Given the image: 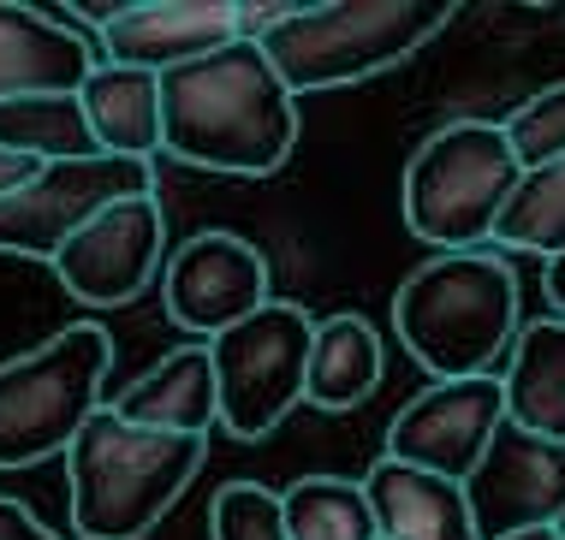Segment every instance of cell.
Here are the masks:
<instances>
[{
  "label": "cell",
  "mask_w": 565,
  "mask_h": 540,
  "mask_svg": "<svg viewBox=\"0 0 565 540\" xmlns=\"http://www.w3.org/2000/svg\"><path fill=\"white\" fill-rule=\"evenodd\" d=\"M298 143V101L256 42L161 72V149L226 179H268Z\"/></svg>",
  "instance_id": "6da1fadb"
},
{
  "label": "cell",
  "mask_w": 565,
  "mask_h": 540,
  "mask_svg": "<svg viewBox=\"0 0 565 540\" xmlns=\"http://www.w3.org/2000/svg\"><path fill=\"white\" fill-rule=\"evenodd\" d=\"M209 457V440L137 428L102 404L66 445V499L72 529L84 540H143L185 499Z\"/></svg>",
  "instance_id": "7a4b0ae2"
},
{
  "label": "cell",
  "mask_w": 565,
  "mask_h": 540,
  "mask_svg": "<svg viewBox=\"0 0 565 540\" xmlns=\"http://www.w3.org/2000/svg\"><path fill=\"white\" fill-rule=\"evenodd\" d=\"M518 327V273L488 250L435 256L393 291V333L435 380L494 375Z\"/></svg>",
  "instance_id": "3957f363"
},
{
  "label": "cell",
  "mask_w": 565,
  "mask_h": 540,
  "mask_svg": "<svg viewBox=\"0 0 565 540\" xmlns=\"http://www.w3.org/2000/svg\"><path fill=\"white\" fill-rule=\"evenodd\" d=\"M452 24V7L429 0H351V7H292L256 48L286 96H316L399 66Z\"/></svg>",
  "instance_id": "277c9868"
},
{
  "label": "cell",
  "mask_w": 565,
  "mask_h": 540,
  "mask_svg": "<svg viewBox=\"0 0 565 540\" xmlns=\"http://www.w3.org/2000/svg\"><path fill=\"white\" fill-rule=\"evenodd\" d=\"M108 368L114 338L96 321H72L36 350L0 363V469L66 457L78 428L108 404Z\"/></svg>",
  "instance_id": "5b68a950"
},
{
  "label": "cell",
  "mask_w": 565,
  "mask_h": 540,
  "mask_svg": "<svg viewBox=\"0 0 565 540\" xmlns=\"http://www.w3.org/2000/svg\"><path fill=\"white\" fill-rule=\"evenodd\" d=\"M512 184H518V161L500 126L452 119L435 137H423L417 154L405 161L399 208H405V226L423 244L452 256V250H477L482 238H494V220L507 208Z\"/></svg>",
  "instance_id": "8992f818"
},
{
  "label": "cell",
  "mask_w": 565,
  "mask_h": 540,
  "mask_svg": "<svg viewBox=\"0 0 565 540\" xmlns=\"http://www.w3.org/2000/svg\"><path fill=\"white\" fill-rule=\"evenodd\" d=\"M310 309L268 298L238 327L209 338L215 375V422L238 440H263L303 404V363H310Z\"/></svg>",
  "instance_id": "52a82bcc"
},
{
  "label": "cell",
  "mask_w": 565,
  "mask_h": 540,
  "mask_svg": "<svg viewBox=\"0 0 565 540\" xmlns=\"http://www.w3.org/2000/svg\"><path fill=\"white\" fill-rule=\"evenodd\" d=\"M126 196H156V166L119 161V154H84V161L36 166L24 184L0 196V256L54 261L60 244L89 226L108 203Z\"/></svg>",
  "instance_id": "ba28073f"
},
{
  "label": "cell",
  "mask_w": 565,
  "mask_h": 540,
  "mask_svg": "<svg viewBox=\"0 0 565 540\" xmlns=\"http://www.w3.org/2000/svg\"><path fill=\"white\" fill-rule=\"evenodd\" d=\"M465 505L477 540H512L530 529H554L565 517V445L536 440L500 415L482 463L465 475Z\"/></svg>",
  "instance_id": "9c48e42d"
},
{
  "label": "cell",
  "mask_w": 565,
  "mask_h": 540,
  "mask_svg": "<svg viewBox=\"0 0 565 540\" xmlns=\"http://www.w3.org/2000/svg\"><path fill=\"white\" fill-rule=\"evenodd\" d=\"M161 309L173 327L215 338L268 303V256L238 231H191L161 261Z\"/></svg>",
  "instance_id": "30bf717a"
},
{
  "label": "cell",
  "mask_w": 565,
  "mask_h": 540,
  "mask_svg": "<svg viewBox=\"0 0 565 540\" xmlns=\"http://www.w3.org/2000/svg\"><path fill=\"white\" fill-rule=\"evenodd\" d=\"M161 261H167L161 203L156 196H126V203H108L89 226L72 231L49 268L78 303L114 309V303H131L137 291L156 280Z\"/></svg>",
  "instance_id": "8fae6325"
},
{
  "label": "cell",
  "mask_w": 565,
  "mask_h": 540,
  "mask_svg": "<svg viewBox=\"0 0 565 540\" xmlns=\"http://www.w3.org/2000/svg\"><path fill=\"white\" fill-rule=\"evenodd\" d=\"M500 415H507V404H500V375L435 380L429 392H417L387 422V452L381 457L405 463V469H429L440 482H465L482 463Z\"/></svg>",
  "instance_id": "7c38bea8"
},
{
  "label": "cell",
  "mask_w": 565,
  "mask_h": 540,
  "mask_svg": "<svg viewBox=\"0 0 565 540\" xmlns=\"http://www.w3.org/2000/svg\"><path fill=\"white\" fill-rule=\"evenodd\" d=\"M226 42H244L238 0H131V7H114L96 48L108 66L161 77L173 66H191V60L226 48Z\"/></svg>",
  "instance_id": "4fadbf2b"
},
{
  "label": "cell",
  "mask_w": 565,
  "mask_h": 540,
  "mask_svg": "<svg viewBox=\"0 0 565 540\" xmlns=\"http://www.w3.org/2000/svg\"><path fill=\"white\" fill-rule=\"evenodd\" d=\"M96 66H102L96 36L54 24L49 7L0 0V101L78 89Z\"/></svg>",
  "instance_id": "5bb4252c"
},
{
  "label": "cell",
  "mask_w": 565,
  "mask_h": 540,
  "mask_svg": "<svg viewBox=\"0 0 565 540\" xmlns=\"http://www.w3.org/2000/svg\"><path fill=\"white\" fill-rule=\"evenodd\" d=\"M358 487L370 499L381 540H477L458 482H440L429 469H405V463L381 457L375 469H363Z\"/></svg>",
  "instance_id": "9a60e30c"
},
{
  "label": "cell",
  "mask_w": 565,
  "mask_h": 540,
  "mask_svg": "<svg viewBox=\"0 0 565 540\" xmlns=\"http://www.w3.org/2000/svg\"><path fill=\"white\" fill-rule=\"evenodd\" d=\"M500 404L512 428L565 445V315H542L512 333Z\"/></svg>",
  "instance_id": "2e32d148"
},
{
  "label": "cell",
  "mask_w": 565,
  "mask_h": 540,
  "mask_svg": "<svg viewBox=\"0 0 565 540\" xmlns=\"http://www.w3.org/2000/svg\"><path fill=\"white\" fill-rule=\"evenodd\" d=\"M84 126L96 137V154H119V161H156L161 154V77L108 66L78 84Z\"/></svg>",
  "instance_id": "e0dca14e"
},
{
  "label": "cell",
  "mask_w": 565,
  "mask_h": 540,
  "mask_svg": "<svg viewBox=\"0 0 565 540\" xmlns=\"http://www.w3.org/2000/svg\"><path fill=\"white\" fill-rule=\"evenodd\" d=\"M108 410L119 415V422H137V428L209 440V428H215V375H209V350L185 345V350H173V357H161L143 380H131Z\"/></svg>",
  "instance_id": "ac0fdd59"
},
{
  "label": "cell",
  "mask_w": 565,
  "mask_h": 540,
  "mask_svg": "<svg viewBox=\"0 0 565 540\" xmlns=\"http://www.w3.org/2000/svg\"><path fill=\"white\" fill-rule=\"evenodd\" d=\"M381 386V333L363 315H328L310 333V363H303V404L340 415L358 410Z\"/></svg>",
  "instance_id": "d6986e66"
},
{
  "label": "cell",
  "mask_w": 565,
  "mask_h": 540,
  "mask_svg": "<svg viewBox=\"0 0 565 540\" xmlns=\"http://www.w3.org/2000/svg\"><path fill=\"white\" fill-rule=\"evenodd\" d=\"M0 154H19V161H30V166H54V161H84V154H96V137H89V126H84L78 89L0 101Z\"/></svg>",
  "instance_id": "ffe728a7"
},
{
  "label": "cell",
  "mask_w": 565,
  "mask_h": 540,
  "mask_svg": "<svg viewBox=\"0 0 565 540\" xmlns=\"http://www.w3.org/2000/svg\"><path fill=\"white\" fill-rule=\"evenodd\" d=\"M280 511L292 540H381L370 499L345 475H303L280 493Z\"/></svg>",
  "instance_id": "44dd1931"
},
{
  "label": "cell",
  "mask_w": 565,
  "mask_h": 540,
  "mask_svg": "<svg viewBox=\"0 0 565 540\" xmlns=\"http://www.w3.org/2000/svg\"><path fill=\"white\" fill-rule=\"evenodd\" d=\"M494 238L530 256H559L565 250V161H547L536 173H518L507 208L494 220Z\"/></svg>",
  "instance_id": "7402d4cb"
},
{
  "label": "cell",
  "mask_w": 565,
  "mask_h": 540,
  "mask_svg": "<svg viewBox=\"0 0 565 540\" xmlns=\"http://www.w3.org/2000/svg\"><path fill=\"white\" fill-rule=\"evenodd\" d=\"M500 137H507L518 173H536L547 161H565V84L536 89V96L500 126Z\"/></svg>",
  "instance_id": "603a6c76"
},
{
  "label": "cell",
  "mask_w": 565,
  "mask_h": 540,
  "mask_svg": "<svg viewBox=\"0 0 565 540\" xmlns=\"http://www.w3.org/2000/svg\"><path fill=\"white\" fill-rule=\"evenodd\" d=\"M209 540H292L280 493L256 482H226L215 493V505H209Z\"/></svg>",
  "instance_id": "cb8c5ba5"
},
{
  "label": "cell",
  "mask_w": 565,
  "mask_h": 540,
  "mask_svg": "<svg viewBox=\"0 0 565 540\" xmlns=\"http://www.w3.org/2000/svg\"><path fill=\"white\" fill-rule=\"evenodd\" d=\"M0 540H60L24 499H0Z\"/></svg>",
  "instance_id": "d4e9b609"
},
{
  "label": "cell",
  "mask_w": 565,
  "mask_h": 540,
  "mask_svg": "<svg viewBox=\"0 0 565 540\" xmlns=\"http://www.w3.org/2000/svg\"><path fill=\"white\" fill-rule=\"evenodd\" d=\"M547 315H565V250L547 256Z\"/></svg>",
  "instance_id": "484cf974"
},
{
  "label": "cell",
  "mask_w": 565,
  "mask_h": 540,
  "mask_svg": "<svg viewBox=\"0 0 565 540\" xmlns=\"http://www.w3.org/2000/svg\"><path fill=\"white\" fill-rule=\"evenodd\" d=\"M30 173H36V166H30V161H19V154H0V196H7L12 184H24Z\"/></svg>",
  "instance_id": "4316f807"
},
{
  "label": "cell",
  "mask_w": 565,
  "mask_h": 540,
  "mask_svg": "<svg viewBox=\"0 0 565 540\" xmlns=\"http://www.w3.org/2000/svg\"><path fill=\"white\" fill-rule=\"evenodd\" d=\"M512 540H559L554 529H530V534H512Z\"/></svg>",
  "instance_id": "83f0119b"
},
{
  "label": "cell",
  "mask_w": 565,
  "mask_h": 540,
  "mask_svg": "<svg viewBox=\"0 0 565 540\" xmlns=\"http://www.w3.org/2000/svg\"><path fill=\"white\" fill-rule=\"evenodd\" d=\"M554 534H559V540H565V517H559V522H554Z\"/></svg>",
  "instance_id": "f1b7e54d"
}]
</instances>
